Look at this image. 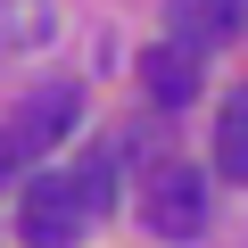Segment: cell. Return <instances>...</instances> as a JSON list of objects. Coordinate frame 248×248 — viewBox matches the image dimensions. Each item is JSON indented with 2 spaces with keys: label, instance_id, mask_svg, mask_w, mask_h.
<instances>
[{
  "label": "cell",
  "instance_id": "6da1fadb",
  "mask_svg": "<svg viewBox=\"0 0 248 248\" xmlns=\"http://www.w3.org/2000/svg\"><path fill=\"white\" fill-rule=\"evenodd\" d=\"M108 157H91L83 174H25V199H17V240L25 248H75L99 207H108Z\"/></svg>",
  "mask_w": 248,
  "mask_h": 248
},
{
  "label": "cell",
  "instance_id": "277c9868",
  "mask_svg": "<svg viewBox=\"0 0 248 248\" xmlns=\"http://www.w3.org/2000/svg\"><path fill=\"white\" fill-rule=\"evenodd\" d=\"M75 116H83V99H75V83H42L25 108H17V124L42 141V149H58L66 133H75Z\"/></svg>",
  "mask_w": 248,
  "mask_h": 248
},
{
  "label": "cell",
  "instance_id": "52a82bcc",
  "mask_svg": "<svg viewBox=\"0 0 248 248\" xmlns=\"http://www.w3.org/2000/svg\"><path fill=\"white\" fill-rule=\"evenodd\" d=\"M33 157H42V141L9 116V124H0V190H9V182H25V174H33Z\"/></svg>",
  "mask_w": 248,
  "mask_h": 248
},
{
  "label": "cell",
  "instance_id": "3957f363",
  "mask_svg": "<svg viewBox=\"0 0 248 248\" xmlns=\"http://www.w3.org/2000/svg\"><path fill=\"white\" fill-rule=\"evenodd\" d=\"M141 83H149L157 108H190V91H199V50H190V42H157V50H141Z\"/></svg>",
  "mask_w": 248,
  "mask_h": 248
},
{
  "label": "cell",
  "instance_id": "5b68a950",
  "mask_svg": "<svg viewBox=\"0 0 248 248\" xmlns=\"http://www.w3.org/2000/svg\"><path fill=\"white\" fill-rule=\"evenodd\" d=\"M240 33V0H174V42L190 50H215Z\"/></svg>",
  "mask_w": 248,
  "mask_h": 248
},
{
  "label": "cell",
  "instance_id": "7a4b0ae2",
  "mask_svg": "<svg viewBox=\"0 0 248 248\" xmlns=\"http://www.w3.org/2000/svg\"><path fill=\"white\" fill-rule=\"evenodd\" d=\"M141 223L166 232V240H199V232H207V174H199V166H166V174H149V190H141Z\"/></svg>",
  "mask_w": 248,
  "mask_h": 248
},
{
  "label": "cell",
  "instance_id": "8992f818",
  "mask_svg": "<svg viewBox=\"0 0 248 248\" xmlns=\"http://www.w3.org/2000/svg\"><path fill=\"white\" fill-rule=\"evenodd\" d=\"M215 174L223 182H248V83L223 99V116H215Z\"/></svg>",
  "mask_w": 248,
  "mask_h": 248
}]
</instances>
